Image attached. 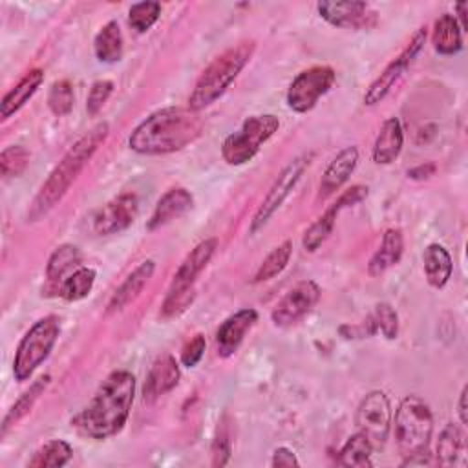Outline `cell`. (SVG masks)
Here are the masks:
<instances>
[{
    "mask_svg": "<svg viewBox=\"0 0 468 468\" xmlns=\"http://www.w3.org/2000/svg\"><path fill=\"white\" fill-rule=\"evenodd\" d=\"M135 395V377L119 369L110 373L91 400L71 419V426L88 439L102 441L119 433L130 415Z\"/></svg>",
    "mask_w": 468,
    "mask_h": 468,
    "instance_id": "obj_1",
    "label": "cell"
},
{
    "mask_svg": "<svg viewBox=\"0 0 468 468\" xmlns=\"http://www.w3.org/2000/svg\"><path fill=\"white\" fill-rule=\"evenodd\" d=\"M203 133V119L190 108L168 106L150 113L128 137L130 150L141 155H163L183 150Z\"/></svg>",
    "mask_w": 468,
    "mask_h": 468,
    "instance_id": "obj_2",
    "label": "cell"
},
{
    "mask_svg": "<svg viewBox=\"0 0 468 468\" xmlns=\"http://www.w3.org/2000/svg\"><path fill=\"white\" fill-rule=\"evenodd\" d=\"M108 132H110V126L108 122L102 121V122H97L90 132H86L80 139L73 143V146L64 154L58 165L51 170V174L37 192L35 199L31 201V207L27 210L29 221H38L66 196V192L69 190L71 183L77 179L80 170L86 166V163L91 159L97 148L106 141Z\"/></svg>",
    "mask_w": 468,
    "mask_h": 468,
    "instance_id": "obj_3",
    "label": "cell"
},
{
    "mask_svg": "<svg viewBox=\"0 0 468 468\" xmlns=\"http://www.w3.org/2000/svg\"><path fill=\"white\" fill-rule=\"evenodd\" d=\"M254 48L256 46L252 40H245L218 55L196 80L194 90L188 97V108L194 112H201L203 108L216 102L239 75V71L247 66L254 53Z\"/></svg>",
    "mask_w": 468,
    "mask_h": 468,
    "instance_id": "obj_4",
    "label": "cell"
},
{
    "mask_svg": "<svg viewBox=\"0 0 468 468\" xmlns=\"http://www.w3.org/2000/svg\"><path fill=\"white\" fill-rule=\"evenodd\" d=\"M393 430L399 452L404 457L428 452L433 433V415L430 406L415 395L404 397L397 408Z\"/></svg>",
    "mask_w": 468,
    "mask_h": 468,
    "instance_id": "obj_5",
    "label": "cell"
},
{
    "mask_svg": "<svg viewBox=\"0 0 468 468\" xmlns=\"http://www.w3.org/2000/svg\"><path fill=\"white\" fill-rule=\"evenodd\" d=\"M60 333V320L55 314H48L37 320L18 342L13 358V375L18 382L27 380L35 369L49 356Z\"/></svg>",
    "mask_w": 468,
    "mask_h": 468,
    "instance_id": "obj_6",
    "label": "cell"
},
{
    "mask_svg": "<svg viewBox=\"0 0 468 468\" xmlns=\"http://www.w3.org/2000/svg\"><path fill=\"white\" fill-rule=\"evenodd\" d=\"M280 128V119L272 113H261L249 117L238 132L225 137L221 144V157L227 165L239 166L250 161Z\"/></svg>",
    "mask_w": 468,
    "mask_h": 468,
    "instance_id": "obj_7",
    "label": "cell"
},
{
    "mask_svg": "<svg viewBox=\"0 0 468 468\" xmlns=\"http://www.w3.org/2000/svg\"><path fill=\"white\" fill-rule=\"evenodd\" d=\"M335 69L329 66H311L300 71L289 84L285 101L296 113H305L314 108L318 99L335 84Z\"/></svg>",
    "mask_w": 468,
    "mask_h": 468,
    "instance_id": "obj_8",
    "label": "cell"
},
{
    "mask_svg": "<svg viewBox=\"0 0 468 468\" xmlns=\"http://www.w3.org/2000/svg\"><path fill=\"white\" fill-rule=\"evenodd\" d=\"M313 154H302L298 157H294L282 172L280 176L274 179L272 186L269 188L267 196L263 197V201L260 203L256 214L252 216L250 221V232H258L260 229H263L267 225V221L272 218V214L282 207V203L289 197L291 190L296 186V183L300 181L302 174L307 170V166L311 165Z\"/></svg>",
    "mask_w": 468,
    "mask_h": 468,
    "instance_id": "obj_9",
    "label": "cell"
},
{
    "mask_svg": "<svg viewBox=\"0 0 468 468\" xmlns=\"http://www.w3.org/2000/svg\"><path fill=\"white\" fill-rule=\"evenodd\" d=\"M426 42V27H419L413 37L410 38V42L406 44V48L384 68V71L369 84V88L364 93V104L373 106L377 102H380L389 91L391 88L397 84V80L404 75V71L413 64V60L417 58V55L420 53V49L424 48Z\"/></svg>",
    "mask_w": 468,
    "mask_h": 468,
    "instance_id": "obj_10",
    "label": "cell"
},
{
    "mask_svg": "<svg viewBox=\"0 0 468 468\" xmlns=\"http://www.w3.org/2000/svg\"><path fill=\"white\" fill-rule=\"evenodd\" d=\"M355 422L358 431H362L371 444L382 446L389 435L391 428V404L384 391H369L358 404Z\"/></svg>",
    "mask_w": 468,
    "mask_h": 468,
    "instance_id": "obj_11",
    "label": "cell"
},
{
    "mask_svg": "<svg viewBox=\"0 0 468 468\" xmlns=\"http://www.w3.org/2000/svg\"><path fill=\"white\" fill-rule=\"evenodd\" d=\"M139 214V199L132 192H122L102 205L91 221L93 232L99 236H112L126 230Z\"/></svg>",
    "mask_w": 468,
    "mask_h": 468,
    "instance_id": "obj_12",
    "label": "cell"
},
{
    "mask_svg": "<svg viewBox=\"0 0 468 468\" xmlns=\"http://www.w3.org/2000/svg\"><path fill=\"white\" fill-rule=\"evenodd\" d=\"M320 287L313 280L298 282L291 287L285 296L274 305L271 320L276 327H289L303 318L318 302Z\"/></svg>",
    "mask_w": 468,
    "mask_h": 468,
    "instance_id": "obj_13",
    "label": "cell"
},
{
    "mask_svg": "<svg viewBox=\"0 0 468 468\" xmlns=\"http://www.w3.org/2000/svg\"><path fill=\"white\" fill-rule=\"evenodd\" d=\"M318 15L335 27H367L373 24L375 15L369 13V5L366 2L351 0V2H331L324 0L316 5Z\"/></svg>",
    "mask_w": 468,
    "mask_h": 468,
    "instance_id": "obj_14",
    "label": "cell"
},
{
    "mask_svg": "<svg viewBox=\"0 0 468 468\" xmlns=\"http://www.w3.org/2000/svg\"><path fill=\"white\" fill-rule=\"evenodd\" d=\"M258 320V313L254 309H239L229 318L221 322L216 331V351L219 356L227 358L238 351L245 335L252 329Z\"/></svg>",
    "mask_w": 468,
    "mask_h": 468,
    "instance_id": "obj_15",
    "label": "cell"
},
{
    "mask_svg": "<svg viewBox=\"0 0 468 468\" xmlns=\"http://www.w3.org/2000/svg\"><path fill=\"white\" fill-rule=\"evenodd\" d=\"M179 366L176 362V358L170 353L159 355L154 364L150 366V371L146 375L144 380V388H143V397L144 400L152 402L155 399H159L161 395L168 393L170 389H174L179 382Z\"/></svg>",
    "mask_w": 468,
    "mask_h": 468,
    "instance_id": "obj_16",
    "label": "cell"
},
{
    "mask_svg": "<svg viewBox=\"0 0 468 468\" xmlns=\"http://www.w3.org/2000/svg\"><path fill=\"white\" fill-rule=\"evenodd\" d=\"M218 249V239L216 238H207L203 241H199L181 261V265L177 267L170 289H181V287H192L197 280V276L201 274V271L208 265V261L212 260L214 252Z\"/></svg>",
    "mask_w": 468,
    "mask_h": 468,
    "instance_id": "obj_17",
    "label": "cell"
},
{
    "mask_svg": "<svg viewBox=\"0 0 468 468\" xmlns=\"http://www.w3.org/2000/svg\"><path fill=\"white\" fill-rule=\"evenodd\" d=\"M358 163V148L356 146H346L342 148L327 165L325 172L322 174L320 179V188H318V197L327 199L333 196L340 186L349 179L353 170L356 168Z\"/></svg>",
    "mask_w": 468,
    "mask_h": 468,
    "instance_id": "obj_18",
    "label": "cell"
},
{
    "mask_svg": "<svg viewBox=\"0 0 468 468\" xmlns=\"http://www.w3.org/2000/svg\"><path fill=\"white\" fill-rule=\"evenodd\" d=\"M192 205H194V197L186 188L174 186V188L166 190L155 203L154 212L146 223V229L155 230V229L168 225L170 221H174V219L181 218L185 212H188L192 208Z\"/></svg>",
    "mask_w": 468,
    "mask_h": 468,
    "instance_id": "obj_19",
    "label": "cell"
},
{
    "mask_svg": "<svg viewBox=\"0 0 468 468\" xmlns=\"http://www.w3.org/2000/svg\"><path fill=\"white\" fill-rule=\"evenodd\" d=\"M155 271V263L154 260H144L141 261L126 278L124 282L115 289V292L112 294L110 302H108V313H115L124 309L128 303H132L141 291L144 289V285L150 282L152 274Z\"/></svg>",
    "mask_w": 468,
    "mask_h": 468,
    "instance_id": "obj_20",
    "label": "cell"
},
{
    "mask_svg": "<svg viewBox=\"0 0 468 468\" xmlns=\"http://www.w3.org/2000/svg\"><path fill=\"white\" fill-rule=\"evenodd\" d=\"M404 144V132H402V124L397 117H389L382 122L378 135L375 139L373 144V161L377 165H389L393 163Z\"/></svg>",
    "mask_w": 468,
    "mask_h": 468,
    "instance_id": "obj_21",
    "label": "cell"
},
{
    "mask_svg": "<svg viewBox=\"0 0 468 468\" xmlns=\"http://www.w3.org/2000/svg\"><path fill=\"white\" fill-rule=\"evenodd\" d=\"M44 80V71L40 68H33L29 69L2 99L0 102V115L2 119H9L11 115H15L40 88Z\"/></svg>",
    "mask_w": 468,
    "mask_h": 468,
    "instance_id": "obj_22",
    "label": "cell"
},
{
    "mask_svg": "<svg viewBox=\"0 0 468 468\" xmlns=\"http://www.w3.org/2000/svg\"><path fill=\"white\" fill-rule=\"evenodd\" d=\"M404 252V238L399 229H388L382 236L380 247L367 261L369 276H380L393 265H397Z\"/></svg>",
    "mask_w": 468,
    "mask_h": 468,
    "instance_id": "obj_23",
    "label": "cell"
},
{
    "mask_svg": "<svg viewBox=\"0 0 468 468\" xmlns=\"http://www.w3.org/2000/svg\"><path fill=\"white\" fill-rule=\"evenodd\" d=\"M437 464L441 466H464L466 463V439L461 426L448 422L437 441Z\"/></svg>",
    "mask_w": 468,
    "mask_h": 468,
    "instance_id": "obj_24",
    "label": "cell"
},
{
    "mask_svg": "<svg viewBox=\"0 0 468 468\" xmlns=\"http://www.w3.org/2000/svg\"><path fill=\"white\" fill-rule=\"evenodd\" d=\"M431 44L439 55H455L463 49V29L455 15L442 13L431 29Z\"/></svg>",
    "mask_w": 468,
    "mask_h": 468,
    "instance_id": "obj_25",
    "label": "cell"
},
{
    "mask_svg": "<svg viewBox=\"0 0 468 468\" xmlns=\"http://www.w3.org/2000/svg\"><path fill=\"white\" fill-rule=\"evenodd\" d=\"M422 267H424L428 283L435 289H441L448 283L453 263H452L450 252L442 245L431 243L422 252Z\"/></svg>",
    "mask_w": 468,
    "mask_h": 468,
    "instance_id": "obj_26",
    "label": "cell"
},
{
    "mask_svg": "<svg viewBox=\"0 0 468 468\" xmlns=\"http://www.w3.org/2000/svg\"><path fill=\"white\" fill-rule=\"evenodd\" d=\"M93 51H95L97 60H101L104 64H115L122 58L124 42H122L121 27L115 20L106 22L99 29V33L95 35V40H93Z\"/></svg>",
    "mask_w": 468,
    "mask_h": 468,
    "instance_id": "obj_27",
    "label": "cell"
},
{
    "mask_svg": "<svg viewBox=\"0 0 468 468\" xmlns=\"http://www.w3.org/2000/svg\"><path fill=\"white\" fill-rule=\"evenodd\" d=\"M82 261V254L79 250V247L71 245V243H62L58 245L46 265V278L49 283H62L66 274H71L75 269L80 267Z\"/></svg>",
    "mask_w": 468,
    "mask_h": 468,
    "instance_id": "obj_28",
    "label": "cell"
},
{
    "mask_svg": "<svg viewBox=\"0 0 468 468\" xmlns=\"http://www.w3.org/2000/svg\"><path fill=\"white\" fill-rule=\"evenodd\" d=\"M49 380H51L49 375L38 377V378L15 400V404L7 410V413H5L4 420H2L0 435H5L7 430H9L13 424H16L22 417H26V415L31 411L33 404L38 400V397H40V395L46 391V388L49 386Z\"/></svg>",
    "mask_w": 468,
    "mask_h": 468,
    "instance_id": "obj_29",
    "label": "cell"
},
{
    "mask_svg": "<svg viewBox=\"0 0 468 468\" xmlns=\"http://www.w3.org/2000/svg\"><path fill=\"white\" fill-rule=\"evenodd\" d=\"M373 448L375 446L371 444V441L362 431H356L340 448L338 464L351 466V468H367L373 464L371 463Z\"/></svg>",
    "mask_w": 468,
    "mask_h": 468,
    "instance_id": "obj_30",
    "label": "cell"
},
{
    "mask_svg": "<svg viewBox=\"0 0 468 468\" xmlns=\"http://www.w3.org/2000/svg\"><path fill=\"white\" fill-rule=\"evenodd\" d=\"M73 455V448L69 442L62 439H53L42 444L33 457L27 461L29 468H60L64 466Z\"/></svg>",
    "mask_w": 468,
    "mask_h": 468,
    "instance_id": "obj_31",
    "label": "cell"
},
{
    "mask_svg": "<svg viewBox=\"0 0 468 468\" xmlns=\"http://www.w3.org/2000/svg\"><path fill=\"white\" fill-rule=\"evenodd\" d=\"M93 283L95 271L91 267H79L58 285V294L68 302H79L91 292Z\"/></svg>",
    "mask_w": 468,
    "mask_h": 468,
    "instance_id": "obj_32",
    "label": "cell"
},
{
    "mask_svg": "<svg viewBox=\"0 0 468 468\" xmlns=\"http://www.w3.org/2000/svg\"><path fill=\"white\" fill-rule=\"evenodd\" d=\"M292 254V243L289 239H285L283 243H280L278 247H274L260 263V267L254 272V282L261 283L267 280H272L274 276H278L289 263Z\"/></svg>",
    "mask_w": 468,
    "mask_h": 468,
    "instance_id": "obj_33",
    "label": "cell"
},
{
    "mask_svg": "<svg viewBox=\"0 0 468 468\" xmlns=\"http://www.w3.org/2000/svg\"><path fill=\"white\" fill-rule=\"evenodd\" d=\"M340 214V208L333 203L305 232H303V239H302V245L305 250L309 252H314L327 238L329 234L333 232V227H335V219L336 216Z\"/></svg>",
    "mask_w": 468,
    "mask_h": 468,
    "instance_id": "obj_34",
    "label": "cell"
},
{
    "mask_svg": "<svg viewBox=\"0 0 468 468\" xmlns=\"http://www.w3.org/2000/svg\"><path fill=\"white\" fill-rule=\"evenodd\" d=\"M161 4L159 2H137L128 11V24L135 33H146L159 18Z\"/></svg>",
    "mask_w": 468,
    "mask_h": 468,
    "instance_id": "obj_35",
    "label": "cell"
},
{
    "mask_svg": "<svg viewBox=\"0 0 468 468\" xmlns=\"http://www.w3.org/2000/svg\"><path fill=\"white\" fill-rule=\"evenodd\" d=\"M29 163V152L22 144H9L0 154V174L4 179L20 176Z\"/></svg>",
    "mask_w": 468,
    "mask_h": 468,
    "instance_id": "obj_36",
    "label": "cell"
},
{
    "mask_svg": "<svg viewBox=\"0 0 468 468\" xmlns=\"http://www.w3.org/2000/svg\"><path fill=\"white\" fill-rule=\"evenodd\" d=\"M196 298V287H181V289H170L165 296V302L161 305V318L168 320L174 316H179L186 307H190V303Z\"/></svg>",
    "mask_w": 468,
    "mask_h": 468,
    "instance_id": "obj_37",
    "label": "cell"
},
{
    "mask_svg": "<svg viewBox=\"0 0 468 468\" xmlns=\"http://www.w3.org/2000/svg\"><path fill=\"white\" fill-rule=\"evenodd\" d=\"M73 86L69 84V80H55L49 88L48 93V106L51 110L53 115L62 117L68 115L73 108Z\"/></svg>",
    "mask_w": 468,
    "mask_h": 468,
    "instance_id": "obj_38",
    "label": "cell"
},
{
    "mask_svg": "<svg viewBox=\"0 0 468 468\" xmlns=\"http://www.w3.org/2000/svg\"><path fill=\"white\" fill-rule=\"evenodd\" d=\"M232 453V439H230V430L229 424L225 422V419H221L218 422L216 428V435L212 441V448H210V455H212V466H225L230 459Z\"/></svg>",
    "mask_w": 468,
    "mask_h": 468,
    "instance_id": "obj_39",
    "label": "cell"
},
{
    "mask_svg": "<svg viewBox=\"0 0 468 468\" xmlns=\"http://www.w3.org/2000/svg\"><path fill=\"white\" fill-rule=\"evenodd\" d=\"M371 318L377 325V331H380L388 340H393L397 338L399 335V316H397V311L382 302V303H377L373 313H371Z\"/></svg>",
    "mask_w": 468,
    "mask_h": 468,
    "instance_id": "obj_40",
    "label": "cell"
},
{
    "mask_svg": "<svg viewBox=\"0 0 468 468\" xmlns=\"http://www.w3.org/2000/svg\"><path fill=\"white\" fill-rule=\"evenodd\" d=\"M113 91V82L112 80H95L90 88L88 99H86V112L88 115L99 113V110L104 106V102L110 99Z\"/></svg>",
    "mask_w": 468,
    "mask_h": 468,
    "instance_id": "obj_41",
    "label": "cell"
},
{
    "mask_svg": "<svg viewBox=\"0 0 468 468\" xmlns=\"http://www.w3.org/2000/svg\"><path fill=\"white\" fill-rule=\"evenodd\" d=\"M205 347H207L205 336H203L201 333L194 335V336L183 346V349H181V356H179L181 364H183L185 367H194V366H197V362H199V360L203 358V355H205Z\"/></svg>",
    "mask_w": 468,
    "mask_h": 468,
    "instance_id": "obj_42",
    "label": "cell"
},
{
    "mask_svg": "<svg viewBox=\"0 0 468 468\" xmlns=\"http://www.w3.org/2000/svg\"><path fill=\"white\" fill-rule=\"evenodd\" d=\"M271 466H274V468H292V466H300V461L296 459L292 450H289L285 446H280L272 452Z\"/></svg>",
    "mask_w": 468,
    "mask_h": 468,
    "instance_id": "obj_43",
    "label": "cell"
},
{
    "mask_svg": "<svg viewBox=\"0 0 468 468\" xmlns=\"http://www.w3.org/2000/svg\"><path fill=\"white\" fill-rule=\"evenodd\" d=\"M433 172H435V165L433 163H422V165H419V166H415V168H411V170H408V177H411V179H428L430 176H433Z\"/></svg>",
    "mask_w": 468,
    "mask_h": 468,
    "instance_id": "obj_44",
    "label": "cell"
},
{
    "mask_svg": "<svg viewBox=\"0 0 468 468\" xmlns=\"http://www.w3.org/2000/svg\"><path fill=\"white\" fill-rule=\"evenodd\" d=\"M466 395H468V386H464L461 389V395H459V402H457V411H459V420L463 426L468 424V415H466Z\"/></svg>",
    "mask_w": 468,
    "mask_h": 468,
    "instance_id": "obj_45",
    "label": "cell"
},
{
    "mask_svg": "<svg viewBox=\"0 0 468 468\" xmlns=\"http://www.w3.org/2000/svg\"><path fill=\"white\" fill-rule=\"evenodd\" d=\"M466 7H468V4H466V2L457 4V11H459V20H457V22H459V26H461V29H463V31H466V16H464V15H466V13H464V9H466Z\"/></svg>",
    "mask_w": 468,
    "mask_h": 468,
    "instance_id": "obj_46",
    "label": "cell"
}]
</instances>
